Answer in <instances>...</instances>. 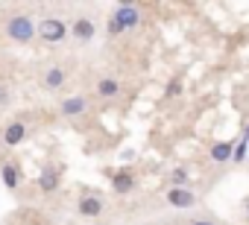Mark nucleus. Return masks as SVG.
<instances>
[{"mask_svg":"<svg viewBox=\"0 0 249 225\" xmlns=\"http://www.w3.org/2000/svg\"><path fill=\"white\" fill-rule=\"evenodd\" d=\"M138 21H141V12H138L132 3H120V6H117V12H114V15H111V21H108V32H111V35H120L123 30L138 27Z\"/></svg>","mask_w":249,"mask_h":225,"instance_id":"1","label":"nucleus"},{"mask_svg":"<svg viewBox=\"0 0 249 225\" xmlns=\"http://www.w3.org/2000/svg\"><path fill=\"white\" fill-rule=\"evenodd\" d=\"M6 32H9V38H12V41L27 44V41H33V38H36V24H33L30 18L18 15V18H12V21L6 24Z\"/></svg>","mask_w":249,"mask_h":225,"instance_id":"2","label":"nucleus"},{"mask_svg":"<svg viewBox=\"0 0 249 225\" xmlns=\"http://www.w3.org/2000/svg\"><path fill=\"white\" fill-rule=\"evenodd\" d=\"M38 35H41L47 44H59V41L68 35V27H65V21H59V18H44L41 27H38Z\"/></svg>","mask_w":249,"mask_h":225,"instance_id":"3","label":"nucleus"},{"mask_svg":"<svg viewBox=\"0 0 249 225\" xmlns=\"http://www.w3.org/2000/svg\"><path fill=\"white\" fill-rule=\"evenodd\" d=\"M167 202L173 205V208H194V193L188 190V187H170L167 190Z\"/></svg>","mask_w":249,"mask_h":225,"instance_id":"4","label":"nucleus"},{"mask_svg":"<svg viewBox=\"0 0 249 225\" xmlns=\"http://www.w3.org/2000/svg\"><path fill=\"white\" fill-rule=\"evenodd\" d=\"M24 138H27V126H24L21 120H12V123L3 129V144H6V146H18Z\"/></svg>","mask_w":249,"mask_h":225,"instance_id":"5","label":"nucleus"},{"mask_svg":"<svg viewBox=\"0 0 249 225\" xmlns=\"http://www.w3.org/2000/svg\"><path fill=\"white\" fill-rule=\"evenodd\" d=\"M231 152H234V141H217V144H211V161L214 164L231 161Z\"/></svg>","mask_w":249,"mask_h":225,"instance_id":"6","label":"nucleus"},{"mask_svg":"<svg viewBox=\"0 0 249 225\" xmlns=\"http://www.w3.org/2000/svg\"><path fill=\"white\" fill-rule=\"evenodd\" d=\"M79 41H91L94 35H97V27H94V21H88V18H79V21H73V30H71Z\"/></svg>","mask_w":249,"mask_h":225,"instance_id":"7","label":"nucleus"},{"mask_svg":"<svg viewBox=\"0 0 249 225\" xmlns=\"http://www.w3.org/2000/svg\"><path fill=\"white\" fill-rule=\"evenodd\" d=\"M38 187H41L44 193H53V190L59 187V170H56V167H44L41 176H38Z\"/></svg>","mask_w":249,"mask_h":225,"instance_id":"8","label":"nucleus"},{"mask_svg":"<svg viewBox=\"0 0 249 225\" xmlns=\"http://www.w3.org/2000/svg\"><path fill=\"white\" fill-rule=\"evenodd\" d=\"M79 213H82V216H100V213H103L100 196H85V199H79Z\"/></svg>","mask_w":249,"mask_h":225,"instance_id":"9","label":"nucleus"},{"mask_svg":"<svg viewBox=\"0 0 249 225\" xmlns=\"http://www.w3.org/2000/svg\"><path fill=\"white\" fill-rule=\"evenodd\" d=\"M111 187H114V193H129L132 187H135V178H132V173H114V178H111Z\"/></svg>","mask_w":249,"mask_h":225,"instance_id":"10","label":"nucleus"},{"mask_svg":"<svg viewBox=\"0 0 249 225\" xmlns=\"http://www.w3.org/2000/svg\"><path fill=\"white\" fill-rule=\"evenodd\" d=\"M65 85V70L62 67H47V73H44V88L47 91H59Z\"/></svg>","mask_w":249,"mask_h":225,"instance_id":"11","label":"nucleus"},{"mask_svg":"<svg viewBox=\"0 0 249 225\" xmlns=\"http://www.w3.org/2000/svg\"><path fill=\"white\" fill-rule=\"evenodd\" d=\"M82 111H85V99L82 96H71V99L62 102V114L65 117H76V114H82Z\"/></svg>","mask_w":249,"mask_h":225,"instance_id":"12","label":"nucleus"},{"mask_svg":"<svg viewBox=\"0 0 249 225\" xmlns=\"http://www.w3.org/2000/svg\"><path fill=\"white\" fill-rule=\"evenodd\" d=\"M0 176H3V184H6L9 190H15L18 181H21V173H18V167H12V164H3V167H0Z\"/></svg>","mask_w":249,"mask_h":225,"instance_id":"13","label":"nucleus"},{"mask_svg":"<svg viewBox=\"0 0 249 225\" xmlns=\"http://www.w3.org/2000/svg\"><path fill=\"white\" fill-rule=\"evenodd\" d=\"M117 91H120V85H117L114 79H100V82H97V94H100V96H106V99L117 96Z\"/></svg>","mask_w":249,"mask_h":225,"instance_id":"14","label":"nucleus"},{"mask_svg":"<svg viewBox=\"0 0 249 225\" xmlns=\"http://www.w3.org/2000/svg\"><path fill=\"white\" fill-rule=\"evenodd\" d=\"M170 178H173V187H182V184L188 181V170H185V167H176Z\"/></svg>","mask_w":249,"mask_h":225,"instance_id":"15","label":"nucleus"},{"mask_svg":"<svg viewBox=\"0 0 249 225\" xmlns=\"http://www.w3.org/2000/svg\"><path fill=\"white\" fill-rule=\"evenodd\" d=\"M179 94H182V79H173V82L167 85V91H164V96H170V99H173V96H179Z\"/></svg>","mask_w":249,"mask_h":225,"instance_id":"16","label":"nucleus"},{"mask_svg":"<svg viewBox=\"0 0 249 225\" xmlns=\"http://www.w3.org/2000/svg\"><path fill=\"white\" fill-rule=\"evenodd\" d=\"M246 149H249V144H246V141H237V146H234V152H231L234 161H243V158H246Z\"/></svg>","mask_w":249,"mask_h":225,"instance_id":"17","label":"nucleus"},{"mask_svg":"<svg viewBox=\"0 0 249 225\" xmlns=\"http://www.w3.org/2000/svg\"><path fill=\"white\" fill-rule=\"evenodd\" d=\"M6 99H9V94H6V88H3V85H0V105H3Z\"/></svg>","mask_w":249,"mask_h":225,"instance_id":"18","label":"nucleus"},{"mask_svg":"<svg viewBox=\"0 0 249 225\" xmlns=\"http://www.w3.org/2000/svg\"><path fill=\"white\" fill-rule=\"evenodd\" d=\"M240 141H246V144H249V123L243 126V135H240Z\"/></svg>","mask_w":249,"mask_h":225,"instance_id":"19","label":"nucleus"},{"mask_svg":"<svg viewBox=\"0 0 249 225\" xmlns=\"http://www.w3.org/2000/svg\"><path fill=\"white\" fill-rule=\"evenodd\" d=\"M191 225H214V222H208V219H196V222H191Z\"/></svg>","mask_w":249,"mask_h":225,"instance_id":"20","label":"nucleus"},{"mask_svg":"<svg viewBox=\"0 0 249 225\" xmlns=\"http://www.w3.org/2000/svg\"><path fill=\"white\" fill-rule=\"evenodd\" d=\"M246 216H249V205H246Z\"/></svg>","mask_w":249,"mask_h":225,"instance_id":"21","label":"nucleus"}]
</instances>
